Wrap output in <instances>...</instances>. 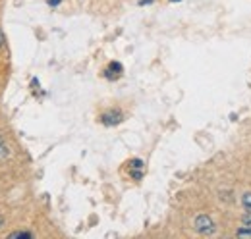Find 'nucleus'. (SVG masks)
<instances>
[{"label": "nucleus", "mask_w": 251, "mask_h": 239, "mask_svg": "<svg viewBox=\"0 0 251 239\" xmlns=\"http://www.w3.org/2000/svg\"><path fill=\"white\" fill-rule=\"evenodd\" d=\"M193 228H195V232L197 234H201V236H211V234H215V220L211 218V216H207V214H199L195 220H193Z\"/></svg>", "instance_id": "nucleus-1"}, {"label": "nucleus", "mask_w": 251, "mask_h": 239, "mask_svg": "<svg viewBox=\"0 0 251 239\" xmlns=\"http://www.w3.org/2000/svg\"><path fill=\"white\" fill-rule=\"evenodd\" d=\"M0 145H4V141H2V135H0Z\"/></svg>", "instance_id": "nucleus-12"}, {"label": "nucleus", "mask_w": 251, "mask_h": 239, "mask_svg": "<svg viewBox=\"0 0 251 239\" xmlns=\"http://www.w3.org/2000/svg\"><path fill=\"white\" fill-rule=\"evenodd\" d=\"M33 234L29 232H14V234H10V239H31Z\"/></svg>", "instance_id": "nucleus-6"}, {"label": "nucleus", "mask_w": 251, "mask_h": 239, "mask_svg": "<svg viewBox=\"0 0 251 239\" xmlns=\"http://www.w3.org/2000/svg\"><path fill=\"white\" fill-rule=\"evenodd\" d=\"M172 2H178V0H172Z\"/></svg>", "instance_id": "nucleus-13"}, {"label": "nucleus", "mask_w": 251, "mask_h": 239, "mask_svg": "<svg viewBox=\"0 0 251 239\" xmlns=\"http://www.w3.org/2000/svg\"><path fill=\"white\" fill-rule=\"evenodd\" d=\"M6 154H8V149H6V145H0V158H6Z\"/></svg>", "instance_id": "nucleus-9"}, {"label": "nucleus", "mask_w": 251, "mask_h": 239, "mask_svg": "<svg viewBox=\"0 0 251 239\" xmlns=\"http://www.w3.org/2000/svg\"><path fill=\"white\" fill-rule=\"evenodd\" d=\"M236 238H246L251 239V228L250 226H242L238 232H236Z\"/></svg>", "instance_id": "nucleus-4"}, {"label": "nucleus", "mask_w": 251, "mask_h": 239, "mask_svg": "<svg viewBox=\"0 0 251 239\" xmlns=\"http://www.w3.org/2000/svg\"><path fill=\"white\" fill-rule=\"evenodd\" d=\"M131 168H143V162L139 158H135V160H131Z\"/></svg>", "instance_id": "nucleus-7"}, {"label": "nucleus", "mask_w": 251, "mask_h": 239, "mask_svg": "<svg viewBox=\"0 0 251 239\" xmlns=\"http://www.w3.org/2000/svg\"><path fill=\"white\" fill-rule=\"evenodd\" d=\"M120 72H122V66L120 64H116V62H112L110 66H108V70H106V77H118L120 75Z\"/></svg>", "instance_id": "nucleus-3"}, {"label": "nucleus", "mask_w": 251, "mask_h": 239, "mask_svg": "<svg viewBox=\"0 0 251 239\" xmlns=\"http://www.w3.org/2000/svg\"><path fill=\"white\" fill-rule=\"evenodd\" d=\"M242 205H244L246 212H251V191H248V193L242 195Z\"/></svg>", "instance_id": "nucleus-5"}, {"label": "nucleus", "mask_w": 251, "mask_h": 239, "mask_svg": "<svg viewBox=\"0 0 251 239\" xmlns=\"http://www.w3.org/2000/svg\"><path fill=\"white\" fill-rule=\"evenodd\" d=\"M4 43H6V37H4V31L0 29V48L4 47Z\"/></svg>", "instance_id": "nucleus-10"}, {"label": "nucleus", "mask_w": 251, "mask_h": 239, "mask_svg": "<svg viewBox=\"0 0 251 239\" xmlns=\"http://www.w3.org/2000/svg\"><path fill=\"white\" fill-rule=\"evenodd\" d=\"M49 4L50 6H56V4H60V0H49Z\"/></svg>", "instance_id": "nucleus-11"}, {"label": "nucleus", "mask_w": 251, "mask_h": 239, "mask_svg": "<svg viewBox=\"0 0 251 239\" xmlns=\"http://www.w3.org/2000/svg\"><path fill=\"white\" fill-rule=\"evenodd\" d=\"M100 121H102L104 125H116V123L122 121V112H120V110H108V112H104V114L100 116Z\"/></svg>", "instance_id": "nucleus-2"}, {"label": "nucleus", "mask_w": 251, "mask_h": 239, "mask_svg": "<svg viewBox=\"0 0 251 239\" xmlns=\"http://www.w3.org/2000/svg\"><path fill=\"white\" fill-rule=\"evenodd\" d=\"M242 224H244V226H250V228H251V212H248V216H244Z\"/></svg>", "instance_id": "nucleus-8"}]
</instances>
